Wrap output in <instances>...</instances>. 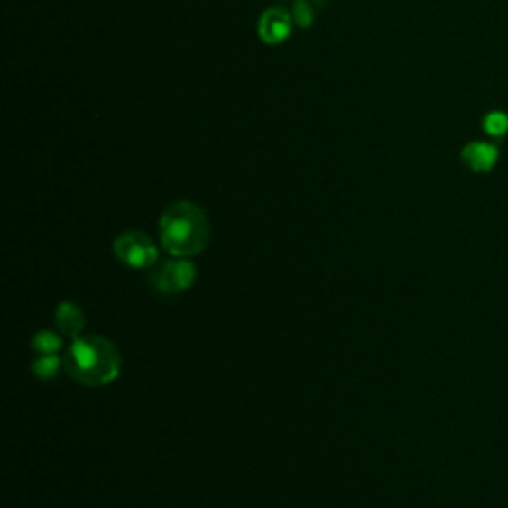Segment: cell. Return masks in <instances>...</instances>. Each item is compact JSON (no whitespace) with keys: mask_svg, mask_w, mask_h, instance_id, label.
Segmentation results:
<instances>
[{"mask_svg":"<svg viewBox=\"0 0 508 508\" xmlns=\"http://www.w3.org/2000/svg\"><path fill=\"white\" fill-rule=\"evenodd\" d=\"M64 370L84 387H106L122 372V354L104 336H78L64 354Z\"/></svg>","mask_w":508,"mask_h":508,"instance_id":"6da1fadb","label":"cell"},{"mask_svg":"<svg viewBox=\"0 0 508 508\" xmlns=\"http://www.w3.org/2000/svg\"><path fill=\"white\" fill-rule=\"evenodd\" d=\"M159 236H162V246L171 256H197L208 245L211 225H208V218L201 207L191 201H179L169 205L162 215Z\"/></svg>","mask_w":508,"mask_h":508,"instance_id":"7a4b0ae2","label":"cell"},{"mask_svg":"<svg viewBox=\"0 0 508 508\" xmlns=\"http://www.w3.org/2000/svg\"><path fill=\"white\" fill-rule=\"evenodd\" d=\"M197 268L189 258H169L153 266L149 284L159 294H181L195 284Z\"/></svg>","mask_w":508,"mask_h":508,"instance_id":"3957f363","label":"cell"},{"mask_svg":"<svg viewBox=\"0 0 508 508\" xmlns=\"http://www.w3.org/2000/svg\"><path fill=\"white\" fill-rule=\"evenodd\" d=\"M114 253L119 263L135 268V271L153 268L159 258L157 245L145 233L139 231H125L119 235L114 243Z\"/></svg>","mask_w":508,"mask_h":508,"instance_id":"277c9868","label":"cell"},{"mask_svg":"<svg viewBox=\"0 0 508 508\" xmlns=\"http://www.w3.org/2000/svg\"><path fill=\"white\" fill-rule=\"evenodd\" d=\"M292 20L284 8H271L258 23V32L266 44H281L291 36Z\"/></svg>","mask_w":508,"mask_h":508,"instance_id":"5b68a950","label":"cell"},{"mask_svg":"<svg viewBox=\"0 0 508 508\" xmlns=\"http://www.w3.org/2000/svg\"><path fill=\"white\" fill-rule=\"evenodd\" d=\"M461 157L475 173H489L499 162V147L485 142H473L463 149Z\"/></svg>","mask_w":508,"mask_h":508,"instance_id":"8992f818","label":"cell"},{"mask_svg":"<svg viewBox=\"0 0 508 508\" xmlns=\"http://www.w3.org/2000/svg\"><path fill=\"white\" fill-rule=\"evenodd\" d=\"M54 322L58 326V332L66 337H78L82 336L84 326H86V316L84 310L74 302H62L58 304Z\"/></svg>","mask_w":508,"mask_h":508,"instance_id":"52a82bcc","label":"cell"},{"mask_svg":"<svg viewBox=\"0 0 508 508\" xmlns=\"http://www.w3.org/2000/svg\"><path fill=\"white\" fill-rule=\"evenodd\" d=\"M60 367H64V360L58 354H50V356H40L32 362V374L38 377V380H54L58 375Z\"/></svg>","mask_w":508,"mask_h":508,"instance_id":"ba28073f","label":"cell"},{"mask_svg":"<svg viewBox=\"0 0 508 508\" xmlns=\"http://www.w3.org/2000/svg\"><path fill=\"white\" fill-rule=\"evenodd\" d=\"M32 347L40 356L58 354L64 347L62 334H56L52 330H42L32 337Z\"/></svg>","mask_w":508,"mask_h":508,"instance_id":"9c48e42d","label":"cell"},{"mask_svg":"<svg viewBox=\"0 0 508 508\" xmlns=\"http://www.w3.org/2000/svg\"><path fill=\"white\" fill-rule=\"evenodd\" d=\"M483 129L493 137H503L508 134V115L504 112H491L483 119Z\"/></svg>","mask_w":508,"mask_h":508,"instance_id":"30bf717a","label":"cell"},{"mask_svg":"<svg viewBox=\"0 0 508 508\" xmlns=\"http://www.w3.org/2000/svg\"><path fill=\"white\" fill-rule=\"evenodd\" d=\"M294 20H296V24L298 26H310L312 23V8L308 6L306 0H298V3L294 5Z\"/></svg>","mask_w":508,"mask_h":508,"instance_id":"8fae6325","label":"cell"}]
</instances>
